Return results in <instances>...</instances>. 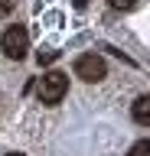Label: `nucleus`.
<instances>
[{
    "instance_id": "10",
    "label": "nucleus",
    "mask_w": 150,
    "mask_h": 156,
    "mask_svg": "<svg viewBox=\"0 0 150 156\" xmlns=\"http://www.w3.org/2000/svg\"><path fill=\"white\" fill-rule=\"evenodd\" d=\"M7 156H23V153H7Z\"/></svg>"
},
{
    "instance_id": "2",
    "label": "nucleus",
    "mask_w": 150,
    "mask_h": 156,
    "mask_svg": "<svg viewBox=\"0 0 150 156\" xmlns=\"http://www.w3.org/2000/svg\"><path fill=\"white\" fill-rule=\"evenodd\" d=\"M0 49H3L7 58L20 62V58L26 55V49H30V33H26V26H10L0 36Z\"/></svg>"
},
{
    "instance_id": "9",
    "label": "nucleus",
    "mask_w": 150,
    "mask_h": 156,
    "mask_svg": "<svg viewBox=\"0 0 150 156\" xmlns=\"http://www.w3.org/2000/svg\"><path fill=\"white\" fill-rule=\"evenodd\" d=\"M72 3H75L79 10H82V7H88V0H72Z\"/></svg>"
},
{
    "instance_id": "6",
    "label": "nucleus",
    "mask_w": 150,
    "mask_h": 156,
    "mask_svg": "<svg viewBox=\"0 0 150 156\" xmlns=\"http://www.w3.org/2000/svg\"><path fill=\"white\" fill-rule=\"evenodd\" d=\"M13 7H16V0H0V16H10Z\"/></svg>"
},
{
    "instance_id": "4",
    "label": "nucleus",
    "mask_w": 150,
    "mask_h": 156,
    "mask_svg": "<svg viewBox=\"0 0 150 156\" xmlns=\"http://www.w3.org/2000/svg\"><path fill=\"white\" fill-rule=\"evenodd\" d=\"M130 117L137 120V124L150 127V94H140L134 104H130Z\"/></svg>"
},
{
    "instance_id": "8",
    "label": "nucleus",
    "mask_w": 150,
    "mask_h": 156,
    "mask_svg": "<svg viewBox=\"0 0 150 156\" xmlns=\"http://www.w3.org/2000/svg\"><path fill=\"white\" fill-rule=\"evenodd\" d=\"M52 58H56V52H49V49H42V52H39V65H49Z\"/></svg>"
},
{
    "instance_id": "1",
    "label": "nucleus",
    "mask_w": 150,
    "mask_h": 156,
    "mask_svg": "<svg viewBox=\"0 0 150 156\" xmlns=\"http://www.w3.org/2000/svg\"><path fill=\"white\" fill-rule=\"evenodd\" d=\"M69 91V75H62V72H49V75L39 78V85H36V94H39L42 104H59L62 98Z\"/></svg>"
},
{
    "instance_id": "3",
    "label": "nucleus",
    "mask_w": 150,
    "mask_h": 156,
    "mask_svg": "<svg viewBox=\"0 0 150 156\" xmlns=\"http://www.w3.org/2000/svg\"><path fill=\"white\" fill-rule=\"evenodd\" d=\"M104 72H108V65H104V58L95 55V52H85V55L75 58V75H79L82 81H101Z\"/></svg>"
},
{
    "instance_id": "7",
    "label": "nucleus",
    "mask_w": 150,
    "mask_h": 156,
    "mask_svg": "<svg viewBox=\"0 0 150 156\" xmlns=\"http://www.w3.org/2000/svg\"><path fill=\"white\" fill-rule=\"evenodd\" d=\"M108 3L114 10H130V7H134V0H108Z\"/></svg>"
},
{
    "instance_id": "5",
    "label": "nucleus",
    "mask_w": 150,
    "mask_h": 156,
    "mask_svg": "<svg viewBox=\"0 0 150 156\" xmlns=\"http://www.w3.org/2000/svg\"><path fill=\"white\" fill-rule=\"evenodd\" d=\"M127 156H150V140H137V143L127 150Z\"/></svg>"
}]
</instances>
